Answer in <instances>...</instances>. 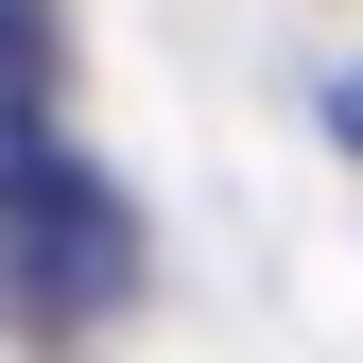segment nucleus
<instances>
[{
    "label": "nucleus",
    "mask_w": 363,
    "mask_h": 363,
    "mask_svg": "<svg viewBox=\"0 0 363 363\" xmlns=\"http://www.w3.org/2000/svg\"><path fill=\"white\" fill-rule=\"evenodd\" d=\"M52 139V35H35V0H0V156Z\"/></svg>",
    "instance_id": "obj_1"
},
{
    "label": "nucleus",
    "mask_w": 363,
    "mask_h": 363,
    "mask_svg": "<svg viewBox=\"0 0 363 363\" xmlns=\"http://www.w3.org/2000/svg\"><path fill=\"white\" fill-rule=\"evenodd\" d=\"M329 139H346V156H363V69H346V86H329Z\"/></svg>",
    "instance_id": "obj_2"
}]
</instances>
